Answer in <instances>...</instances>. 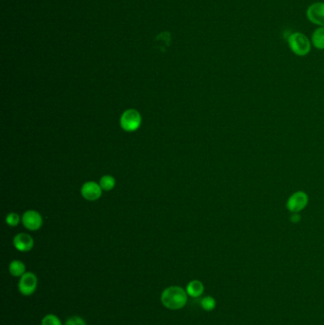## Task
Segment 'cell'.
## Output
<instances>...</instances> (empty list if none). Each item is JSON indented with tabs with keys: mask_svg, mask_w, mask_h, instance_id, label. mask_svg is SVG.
<instances>
[{
	"mask_svg": "<svg viewBox=\"0 0 324 325\" xmlns=\"http://www.w3.org/2000/svg\"><path fill=\"white\" fill-rule=\"evenodd\" d=\"M311 42L315 48L324 50V27L316 29L311 36Z\"/></svg>",
	"mask_w": 324,
	"mask_h": 325,
	"instance_id": "cell-11",
	"label": "cell"
},
{
	"mask_svg": "<svg viewBox=\"0 0 324 325\" xmlns=\"http://www.w3.org/2000/svg\"><path fill=\"white\" fill-rule=\"evenodd\" d=\"M142 117L139 111L130 108L127 109L120 118L121 128L128 132H133L140 128Z\"/></svg>",
	"mask_w": 324,
	"mask_h": 325,
	"instance_id": "cell-3",
	"label": "cell"
},
{
	"mask_svg": "<svg viewBox=\"0 0 324 325\" xmlns=\"http://www.w3.org/2000/svg\"><path fill=\"white\" fill-rule=\"evenodd\" d=\"M308 205V196L303 191H298L290 196L287 201V208L292 213H299Z\"/></svg>",
	"mask_w": 324,
	"mask_h": 325,
	"instance_id": "cell-5",
	"label": "cell"
},
{
	"mask_svg": "<svg viewBox=\"0 0 324 325\" xmlns=\"http://www.w3.org/2000/svg\"><path fill=\"white\" fill-rule=\"evenodd\" d=\"M64 325H86V322L84 321V319H82L81 317L74 316V317H71L70 319H68Z\"/></svg>",
	"mask_w": 324,
	"mask_h": 325,
	"instance_id": "cell-17",
	"label": "cell"
},
{
	"mask_svg": "<svg viewBox=\"0 0 324 325\" xmlns=\"http://www.w3.org/2000/svg\"><path fill=\"white\" fill-rule=\"evenodd\" d=\"M33 239L26 233H19L13 238V245L20 252H28L33 249Z\"/></svg>",
	"mask_w": 324,
	"mask_h": 325,
	"instance_id": "cell-9",
	"label": "cell"
},
{
	"mask_svg": "<svg viewBox=\"0 0 324 325\" xmlns=\"http://www.w3.org/2000/svg\"><path fill=\"white\" fill-rule=\"evenodd\" d=\"M114 185H115V180L110 175H105L100 180V186L103 190L109 191L114 187Z\"/></svg>",
	"mask_w": 324,
	"mask_h": 325,
	"instance_id": "cell-13",
	"label": "cell"
},
{
	"mask_svg": "<svg viewBox=\"0 0 324 325\" xmlns=\"http://www.w3.org/2000/svg\"><path fill=\"white\" fill-rule=\"evenodd\" d=\"M20 222V217L17 213H10L6 217V223L10 227H16Z\"/></svg>",
	"mask_w": 324,
	"mask_h": 325,
	"instance_id": "cell-16",
	"label": "cell"
},
{
	"mask_svg": "<svg viewBox=\"0 0 324 325\" xmlns=\"http://www.w3.org/2000/svg\"><path fill=\"white\" fill-rule=\"evenodd\" d=\"M187 300L188 295L186 290L176 285L166 287L161 295L162 305L169 310L182 309L187 304Z\"/></svg>",
	"mask_w": 324,
	"mask_h": 325,
	"instance_id": "cell-1",
	"label": "cell"
},
{
	"mask_svg": "<svg viewBox=\"0 0 324 325\" xmlns=\"http://www.w3.org/2000/svg\"><path fill=\"white\" fill-rule=\"evenodd\" d=\"M41 325H63L60 319L54 314L46 315L42 319Z\"/></svg>",
	"mask_w": 324,
	"mask_h": 325,
	"instance_id": "cell-15",
	"label": "cell"
},
{
	"mask_svg": "<svg viewBox=\"0 0 324 325\" xmlns=\"http://www.w3.org/2000/svg\"><path fill=\"white\" fill-rule=\"evenodd\" d=\"M38 285V279L33 272H26L18 282V290L23 296H32L36 291Z\"/></svg>",
	"mask_w": 324,
	"mask_h": 325,
	"instance_id": "cell-4",
	"label": "cell"
},
{
	"mask_svg": "<svg viewBox=\"0 0 324 325\" xmlns=\"http://www.w3.org/2000/svg\"><path fill=\"white\" fill-rule=\"evenodd\" d=\"M185 290H186L187 295L190 296L191 298H198L203 295V293L205 291V286H204V283L201 281L194 280V281L188 282Z\"/></svg>",
	"mask_w": 324,
	"mask_h": 325,
	"instance_id": "cell-10",
	"label": "cell"
},
{
	"mask_svg": "<svg viewBox=\"0 0 324 325\" xmlns=\"http://www.w3.org/2000/svg\"><path fill=\"white\" fill-rule=\"evenodd\" d=\"M201 306L205 311L210 312V311H212V310H214L216 308V301H215V299L213 297L207 296V297H205V298L202 299Z\"/></svg>",
	"mask_w": 324,
	"mask_h": 325,
	"instance_id": "cell-14",
	"label": "cell"
},
{
	"mask_svg": "<svg viewBox=\"0 0 324 325\" xmlns=\"http://www.w3.org/2000/svg\"><path fill=\"white\" fill-rule=\"evenodd\" d=\"M22 224L27 229L36 231L42 227L43 219L37 211L28 210L22 216Z\"/></svg>",
	"mask_w": 324,
	"mask_h": 325,
	"instance_id": "cell-7",
	"label": "cell"
},
{
	"mask_svg": "<svg viewBox=\"0 0 324 325\" xmlns=\"http://www.w3.org/2000/svg\"><path fill=\"white\" fill-rule=\"evenodd\" d=\"M306 16L311 23L324 27V2L311 4L306 11Z\"/></svg>",
	"mask_w": 324,
	"mask_h": 325,
	"instance_id": "cell-6",
	"label": "cell"
},
{
	"mask_svg": "<svg viewBox=\"0 0 324 325\" xmlns=\"http://www.w3.org/2000/svg\"><path fill=\"white\" fill-rule=\"evenodd\" d=\"M81 194L87 201H96L102 195V188L95 182H86L82 185Z\"/></svg>",
	"mask_w": 324,
	"mask_h": 325,
	"instance_id": "cell-8",
	"label": "cell"
},
{
	"mask_svg": "<svg viewBox=\"0 0 324 325\" xmlns=\"http://www.w3.org/2000/svg\"><path fill=\"white\" fill-rule=\"evenodd\" d=\"M287 41L290 50L298 56H305L311 51V42L303 33L299 32L292 33Z\"/></svg>",
	"mask_w": 324,
	"mask_h": 325,
	"instance_id": "cell-2",
	"label": "cell"
},
{
	"mask_svg": "<svg viewBox=\"0 0 324 325\" xmlns=\"http://www.w3.org/2000/svg\"><path fill=\"white\" fill-rule=\"evenodd\" d=\"M9 271L13 277H22L26 273V265L21 260H12L9 265Z\"/></svg>",
	"mask_w": 324,
	"mask_h": 325,
	"instance_id": "cell-12",
	"label": "cell"
}]
</instances>
